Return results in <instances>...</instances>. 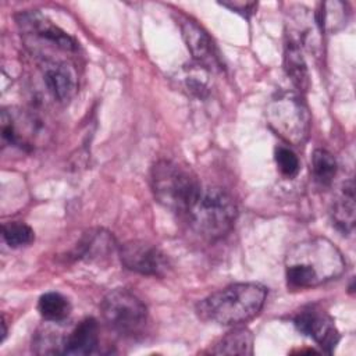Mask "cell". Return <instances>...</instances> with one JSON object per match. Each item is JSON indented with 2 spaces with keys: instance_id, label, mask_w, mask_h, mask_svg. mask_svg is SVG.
<instances>
[{
  "instance_id": "cell-11",
  "label": "cell",
  "mask_w": 356,
  "mask_h": 356,
  "mask_svg": "<svg viewBox=\"0 0 356 356\" xmlns=\"http://www.w3.org/2000/svg\"><path fill=\"white\" fill-rule=\"evenodd\" d=\"M43 81L54 100L67 103L72 99L78 88V74L75 65L68 60L47 58L42 61Z\"/></svg>"
},
{
  "instance_id": "cell-10",
  "label": "cell",
  "mask_w": 356,
  "mask_h": 356,
  "mask_svg": "<svg viewBox=\"0 0 356 356\" xmlns=\"http://www.w3.org/2000/svg\"><path fill=\"white\" fill-rule=\"evenodd\" d=\"M179 25L182 38L196 64L206 68L207 71L221 70L222 60L210 35L197 22L189 18H182Z\"/></svg>"
},
{
  "instance_id": "cell-19",
  "label": "cell",
  "mask_w": 356,
  "mask_h": 356,
  "mask_svg": "<svg viewBox=\"0 0 356 356\" xmlns=\"http://www.w3.org/2000/svg\"><path fill=\"white\" fill-rule=\"evenodd\" d=\"M3 239L10 248H22L33 242L35 232L24 222L10 221L3 224Z\"/></svg>"
},
{
  "instance_id": "cell-20",
  "label": "cell",
  "mask_w": 356,
  "mask_h": 356,
  "mask_svg": "<svg viewBox=\"0 0 356 356\" xmlns=\"http://www.w3.org/2000/svg\"><path fill=\"white\" fill-rule=\"evenodd\" d=\"M275 163L281 174L286 178L296 177L300 168L298 156L286 146H278L275 149Z\"/></svg>"
},
{
  "instance_id": "cell-3",
  "label": "cell",
  "mask_w": 356,
  "mask_h": 356,
  "mask_svg": "<svg viewBox=\"0 0 356 356\" xmlns=\"http://www.w3.org/2000/svg\"><path fill=\"white\" fill-rule=\"evenodd\" d=\"M154 199L167 210L186 214L197 200L202 185L196 174L181 163L159 160L150 171Z\"/></svg>"
},
{
  "instance_id": "cell-14",
  "label": "cell",
  "mask_w": 356,
  "mask_h": 356,
  "mask_svg": "<svg viewBox=\"0 0 356 356\" xmlns=\"http://www.w3.org/2000/svg\"><path fill=\"white\" fill-rule=\"evenodd\" d=\"M331 220L335 228L343 235L352 232L355 227V185L352 179L345 182L341 195L334 200Z\"/></svg>"
},
{
  "instance_id": "cell-22",
  "label": "cell",
  "mask_w": 356,
  "mask_h": 356,
  "mask_svg": "<svg viewBox=\"0 0 356 356\" xmlns=\"http://www.w3.org/2000/svg\"><path fill=\"white\" fill-rule=\"evenodd\" d=\"M1 325H3V332H1V342L4 341V338H6V335H7V327H6V321H4V318L1 320Z\"/></svg>"
},
{
  "instance_id": "cell-9",
  "label": "cell",
  "mask_w": 356,
  "mask_h": 356,
  "mask_svg": "<svg viewBox=\"0 0 356 356\" xmlns=\"http://www.w3.org/2000/svg\"><path fill=\"white\" fill-rule=\"evenodd\" d=\"M293 324L299 332L312 338L325 353H332L341 339L334 318L316 306L298 313Z\"/></svg>"
},
{
  "instance_id": "cell-6",
  "label": "cell",
  "mask_w": 356,
  "mask_h": 356,
  "mask_svg": "<svg viewBox=\"0 0 356 356\" xmlns=\"http://www.w3.org/2000/svg\"><path fill=\"white\" fill-rule=\"evenodd\" d=\"M100 313L107 327L122 337L138 335L147 321L146 305L125 288H115L106 293L100 303Z\"/></svg>"
},
{
  "instance_id": "cell-15",
  "label": "cell",
  "mask_w": 356,
  "mask_h": 356,
  "mask_svg": "<svg viewBox=\"0 0 356 356\" xmlns=\"http://www.w3.org/2000/svg\"><path fill=\"white\" fill-rule=\"evenodd\" d=\"M284 68L292 83L302 92L307 90L310 79H309V71L307 64L303 58L299 42L289 38L285 42L284 49Z\"/></svg>"
},
{
  "instance_id": "cell-2",
  "label": "cell",
  "mask_w": 356,
  "mask_h": 356,
  "mask_svg": "<svg viewBox=\"0 0 356 356\" xmlns=\"http://www.w3.org/2000/svg\"><path fill=\"white\" fill-rule=\"evenodd\" d=\"M267 289L256 282H238L213 292L196 305V313L220 325H238L254 318L263 309Z\"/></svg>"
},
{
  "instance_id": "cell-1",
  "label": "cell",
  "mask_w": 356,
  "mask_h": 356,
  "mask_svg": "<svg viewBox=\"0 0 356 356\" xmlns=\"http://www.w3.org/2000/svg\"><path fill=\"white\" fill-rule=\"evenodd\" d=\"M346 263L327 238L316 236L292 246L285 256V277L291 288L307 289L338 278Z\"/></svg>"
},
{
  "instance_id": "cell-21",
  "label": "cell",
  "mask_w": 356,
  "mask_h": 356,
  "mask_svg": "<svg viewBox=\"0 0 356 356\" xmlns=\"http://www.w3.org/2000/svg\"><path fill=\"white\" fill-rule=\"evenodd\" d=\"M221 6L229 8L235 13H239L245 17H249L250 14L254 13V8H256L257 4L253 3V1H245V3L243 1L242 3L241 1H224V3H221Z\"/></svg>"
},
{
  "instance_id": "cell-18",
  "label": "cell",
  "mask_w": 356,
  "mask_h": 356,
  "mask_svg": "<svg viewBox=\"0 0 356 356\" xmlns=\"http://www.w3.org/2000/svg\"><path fill=\"white\" fill-rule=\"evenodd\" d=\"M338 164L335 157L324 150V149H316L312 154V172L314 177V181L320 185H330L337 175Z\"/></svg>"
},
{
  "instance_id": "cell-13",
  "label": "cell",
  "mask_w": 356,
  "mask_h": 356,
  "mask_svg": "<svg viewBox=\"0 0 356 356\" xmlns=\"http://www.w3.org/2000/svg\"><path fill=\"white\" fill-rule=\"evenodd\" d=\"M115 249V241L113 235L104 229H90L88 231L81 241L78 242L76 248L74 249V256L76 259L85 260H97L106 257Z\"/></svg>"
},
{
  "instance_id": "cell-17",
  "label": "cell",
  "mask_w": 356,
  "mask_h": 356,
  "mask_svg": "<svg viewBox=\"0 0 356 356\" xmlns=\"http://www.w3.org/2000/svg\"><path fill=\"white\" fill-rule=\"evenodd\" d=\"M38 310L46 321L61 323L68 317L71 305L60 292H46L39 298Z\"/></svg>"
},
{
  "instance_id": "cell-16",
  "label": "cell",
  "mask_w": 356,
  "mask_h": 356,
  "mask_svg": "<svg viewBox=\"0 0 356 356\" xmlns=\"http://www.w3.org/2000/svg\"><path fill=\"white\" fill-rule=\"evenodd\" d=\"M213 355H252L253 353V335L248 328H235L221 337L213 348Z\"/></svg>"
},
{
  "instance_id": "cell-5",
  "label": "cell",
  "mask_w": 356,
  "mask_h": 356,
  "mask_svg": "<svg viewBox=\"0 0 356 356\" xmlns=\"http://www.w3.org/2000/svg\"><path fill=\"white\" fill-rule=\"evenodd\" d=\"M268 127L286 143L299 146L310 134V114L302 97L295 92H282L273 97L266 110Z\"/></svg>"
},
{
  "instance_id": "cell-8",
  "label": "cell",
  "mask_w": 356,
  "mask_h": 356,
  "mask_svg": "<svg viewBox=\"0 0 356 356\" xmlns=\"http://www.w3.org/2000/svg\"><path fill=\"white\" fill-rule=\"evenodd\" d=\"M18 25L24 35L33 38V44L51 50L72 53L76 50V42L61 28L54 25L39 13H24L19 15Z\"/></svg>"
},
{
  "instance_id": "cell-4",
  "label": "cell",
  "mask_w": 356,
  "mask_h": 356,
  "mask_svg": "<svg viewBox=\"0 0 356 356\" xmlns=\"http://www.w3.org/2000/svg\"><path fill=\"white\" fill-rule=\"evenodd\" d=\"M191 228L206 241H217L225 236L238 217L234 197L217 186L202 188L195 204L186 213Z\"/></svg>"
},
{
  "instance_id": "cell-7",
  "label": "cell",
  "mask_w": 356,
  "mask_h": 356,
  "mask_svg": "<svg viewBox=\"0 0 356 356\" xmlns=\"http://www.w3.org/2000/svg\"><path fill=\"white\" fill-rule=\"evenodd\" d=\"M122 266L134 273L152 277H163L170 270L167 254L145 241H129L118 249Z\"/></svg>"
},
{
  "instance_id": "cell-12",
  "label": "cell",
  "mask_w": 356,
  "mask_h": 356,
  "mask_svg": "<svg viewBox=\"0 0 356 356\" xmlns=\"http://www.w3.org/2000/svg\"><path fill=\"white\" fill-rule=\"evenodd\" d=\"M99 345V324L93 317L79 321L64 338L63 353L70 356L90 355Z\"/></svg>"
}]
</instances>
